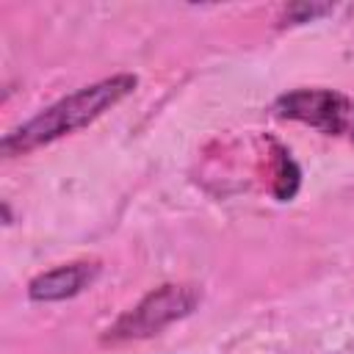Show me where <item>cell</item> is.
Here are the masks:
<instances>
[{
  "mask_svg": "<svg viewBox=\"0 0 354 354\" xmlns=\"http://www.w3.org/2000/svg\"><path fill=\"white\" fill-rule=\"evenodd\" d=\"M351 138H354V116H351Z\"/></svg>",
  "mask_w": 354,
  "mask_h": 354,
  "instance_id": "cell-7",
  "label": "cell"
},
{
  "mask_svg": "<svg viewBox=\"0 0 354 354\" xmlns=\"http://www.w3.org/2000/svg\"><path fill=\"white\" fill-rule=\"evenodd\" d=\"M102 266L97 260H77L66 266H55L50 271H41L39 277L30 279L28 296L33 301H64L77 293H83L94 279L100 277Z\"/></svg>",
  "mask_w": 354,
  "mask_h": 354,
  "instance_id": "cell-4",
  "label": "cell"
},
{
  "mask_svg": "<svg viewBox=\"0 0 354 354\" xmlns=\"http://www.w3.org/2000/svg\"><path fill=\"white\" fill-rule=\"evenodd\" d=\"M299 183H301V171H299L296 160L290 158L288 149L274 144V196L279 202L293 199L299 191Z\"/></svg>",
  "mask_w": 354,
  "mask_h": 354,
  "instance_id": "cell-5",
  "label": "cell"
},
{
  "mask_svg": "<svg viewBox=\"0 0 354 354\" xmlns=\"http://www.w3.org/2000/svg\"><path fill=\"white\" fill-rule=\"evenodd\" d=\"M274 111L282 119H296L310 127H318L326 136H337L348 124L351 105L346 94L332 88H296L282 94L274 102Z\"/></svg>",
  "mask_w": 354,
  "mask_h": 354,
  "instance_id": "cell-3",
  "label": "cell"
},
{
  "mask_svg": "<svg viewBox=\"0 0 354 354\" xmlns=\"http://www.w3.org/2000/svg\"><path fill=\"white\" fill-rule=\"evenodd\" d=\"M332 8H335V6H329V3H293V6L285 8V17H282L279 25H301V22H313V19L324 17V14H329Z\"/></svg>",
  "mask_w": 354,
  "mask_h": 354,
  "instance_id": "cell-6",
  "label": "cell"
},
{
  "mask_svg": "<svg viewBox=\"0 0 354 354\" xmlns=\"http://www.w3.org/2000/svg\"><path fill=\"white\" fill-rule=\"evenodd\" d=\"M202 301V290L191 282H166L155 290H149L136 307H130L124 315H119L102 335L105 343H124V340H141L163 332L174 321H183L191 315Z\"/></svg>",
  "mask_w": 354,
  "mask_h": 354,
  "instance_id": "cell-2",
  "label": "cell"
},
{
  "mask_svg": "<svg viewBox=\"0 0 354 354\" xmlns=\"http://www.w3.org/2000/svg\"><path fill=\"white\" fill-rule=\"evenodd\" d=\"M136 86H138V77L130 72L83 86V88L66 94L64 100L53 102L50 108H44L41 113H36L25 124H19L17 130L6 133V138L0 141V149L6 158H14V155H25L41 144H50L55 138H64L80 127H88L105 111H111L124 97H130L136 91Z\"/></svg>",
  "mask_w": 354,
  "mask_h": 354,
  "instance_id": "cell-1",
  "label": "cell"
}]
</instances>
